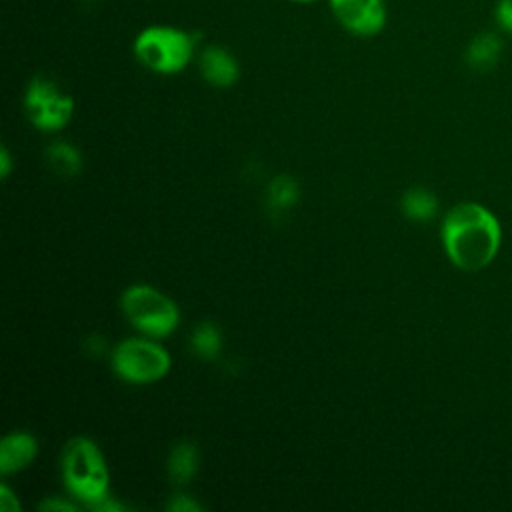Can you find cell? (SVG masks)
<instances>
[{"instance_id":"1","label":"cell","mask_w":512,"mask_h":512,"mask_svg":"<svg viewBox=\"0 0 512 512\" xmlns=\"http://www.w3.org/2000/svg\"><path fill=\"white\" fill-rule=\"evenodd\" d=\"M440 238L448 260L456 268L478 272L496 258L502 244V228L486 206L460 202L446 212Z\"/></svg>"},{"instance_id":"2","label":"cell","mask_w":512,"mask_h":512,"mask_svg":"<svg viewBox=\"0 0 512 512\" xmlns=\"http://www.w3.org/2000/svg\"><path fill=\"white\" fill-rule=\"evenodd\" d=\"M62 480L68 492L92 508L110 496V472L100 448L86 436H74L62 450Z\"/></svg>"},{"instance_id":"3","label":"cell","mask_w":512,"mask_h":512,"mask_svg":"<svg viewBox=\"0 0 512 512\" xmlns=\"http://www.w3.org/2000/svg\"><path fill=\"white\" fill-rule=\"evenodd\" d=\"M142 66L158 74L182 72L194 58L196 38L176 26L154 24L138 32L132 44Z\"/></svg>"},{"instance_id":"4","label":"cell","mask_w":512,"mask_h":512,"mask_svg":"<svg viewBox=\"0 0 512 512\" xmlns=\"http://www.w3.org/2000/svg\"><path fill=\"white\" fill-rule=\"evenodd\" d=\"M120 308L128 322L152 338L168 336L180 322L176 302L150 284H132L122 292Z\"/></svg>"},{"instance_id":"5","label":"cell","mask_w":512,"mask_h":512,"mask_svg":"<svg viewBox=\"0 0 512 512\" xmlns=\"http://www.w3.org/2000/svg\"><path fill=\"white\" fill-rule=\"evenodd\" d=\"M170 354L150 338H126L112 352L114 372L130 384H150L164 378L170 370Z\"/></svg>"},{"instance_id":"6","label":"cell","mask_w":512,"mask_h":512,"mask_svg":"<svg viewBox=\"0 0 512 512\" xmlns=\"http://www.w3.org/2000/svg\"><path fill=\"white\" fill-rule=\"evenodd\" d=\"M24 110L38 130L58 132L70 122L74 100L54 80L34 76L24 92Z\"/></svg>"},{"instance_id":"7","label":"cell","mask_w":512,"mask_h":512,"mask_svg":"<svg viewBox=\"0 0 512 512\" xmlns=\"http://www.w3.org/2000/svg\"><path fill=\"white\" fill-rule=\"evenodd\" d=\"M334 18L354 36H376L386 24L384 0H328Z\"/></svg>"},{"instance_id":"8","label":"cell","mask_w":512,"mask_h":512,"mask_svg":"<svg viewBox=\"0 0 512 512\" xmlns=\"http://www.w3.org/2000/svg\"><path fill=\"white\" fill-rule=\"evenodd\" d=\"M198 70L208 84L218 88H228L236 84L240 76V64L236 56L218 44H210L200 50Z\"/></svg>"},{"instance_id":"9","label":"cell","mask_w":512,"mask_h":512,"mask_svg":"<svg viewBox=\"0 0 512 512\" xmlns=\"http://www.w3.org/2000/svg\"><path fill=\"white\" fill-rule=\"evenodd\" d=\"M38 454V442L30 432H10L0 442V472L14 474L24 470Z\"/></svg>"},{"instance_id":"10","label":"cell","mask_w":512,"mask_h":512,"mask_svg":"<svg viewBox=\"0 0 512 512\" xmlns=\"http://www.w3.org/2000/svg\"><path fill=\"white\" fill-rule=\"evenodd\" d=\"M502 52V38L494 32H480L474 36L464 52V60L470 70L488 72L496 66Z\"/></svg>"},{"instance_id":"11","label":"cell","mask_w":512,"mask_h":512,"mask_svg":"<svg viewBox=\"0 0 512 512\" xmlns=\"http://www.w3.org/2000/svg\"><path fill=\"white\" fill-rule=\"evenodd\" d=\"M198 448L190 440H180L168 454V476L174 486H188L198 472Z\"/></svg>"},{"instance_id":"12","label":"cell","mask_w":512,"mask_h":512,"mask_svg":"<svg viewBox=\"0 0 512 512\" xmlns=\"http://www.w3.org/2000/svg\"><path fill=\"white\" fill-rule=\"evenodd\" d=\"M300 198L298 182L288 174H278L266 188V208L272 218L284 216Z\"/></svg>"},{"instance_id":"13","label":"cell","mask_w":512,"mask_h":512,"mask_svg":"<svg viewBox=\"0 0 512 512\" xmlns=\"http://www.w3.org/2000/svg\"><path fill=\"white\" fill-rule=\"evenodd\" d=\"M400 204H402V212L414 222H426V220L434 218V214L438 210L436 196L428 188H422V186H414V188L406 190Z\"/></svg>"},{"instance_id":"14","label":"cell","mask_w":512,"mask_h":512,"mask_svg":"<svg viewBox=\"0 0 512 512\" xmlns=\"http://www.w3.org/2000/svg\"><path fill=\"white\" fill-rule=\"evenodd\" d=\"M46 160L50 164V168L64 178L76 176L82 168V154L78 152L76 146H72L70 142H52L46 148Z\"/></svg>"},{"instance_id":"15","label":"cell","mask_w":512,"mask_h":512,"mask_svg":"<svg viewBox=\"0 0 512 512\" xmlns=\"http://www.w3.org/2000/svg\"><path fill=\"white\" fill-rule=\"evenodd\" d=\"M192 350L202 360H214L220 356L222 350V334L214 322H200L190 338Z\"/></svg>"},{"instance_id":"16","label":"cell","mask_w":512,"mask_h":512,"mask_svg":"<svg viewBox=\"0 0 512 512\" xmlns=\"http://www.w3.org/2000/svg\"><path fill=\"white\" fill-rule=\"evenodd\" d=\"M166 508H168L170 512H198V510H202V506H200L194 498H190V496H186V494H174V496L168 500Z\"/></svg>"},{"instance_id":"17","label":"cell","mask_w":512,"mask_h":512,"mask_svg":"<svg viewBox=\"0 0 512 512\" xmlns=\"http://www.w3.org/2000/svg\"><path fill=\"white\" fill-rule=\"evenodd\" d=\"M494 16H496L498 26H500L502 30H506V32L512 34V0H500V2L496 4Z\"/></svg>"},{"instance_id":"18","label":"cell","mask_w":512,"mask_h":512,"mask_svg":"<svg viewBox=\"0 0 512 512\" xmlns=\"http://www.w3.org/2000/svg\"><path fill=\"white\" fill-rule=\"evenodd\" d=\"M0 508H2L4 512H16V510H20V504H18L16 496L12 494V490H10L6 484H2V488H0Z\"/></svg>"},{"instance_id":"19","label":"cell","mask_w":512,"mask_h":512,"mask_svg":"<svg viewBox=\"0 0 512 512\" xmlns=\"http://www.w3.org/2000/svg\"><path fill=\"white\" fill-rule=\"evenodd\" d=\"M78 506L76 504H72V502H68V500H64V498H48V500H42L40 502V510H48V512H52V510H58V512H64V510H76Z\"/></svg>"},{"instance_id":"20","label":"cell","mask_w":512,"mask_h":512,"mask_svg":"<svg viewBox=\"0 0 512 512\" xmlns=\"http://www.w3.org/2000/svg\"><path fill=\"white\" fill-rule=\"evenodd\" d=\"M10 170H12V158H10L8 148L2 146V152H0V174H2V178H8Z\"/></svg>"},{"instance_id":"21","label":"cell","mask_w":512,"mask_h":512,"mask_svg":"<svg viewBox=\"0 0 512 512\" xmlns=\"http://www.w3.org/2000/svg\"><path fill=\"white\" fill-rule=\"evenodd\" d=\"M292 2H314V0H292Z\"/></svg>"}]
</instances>
